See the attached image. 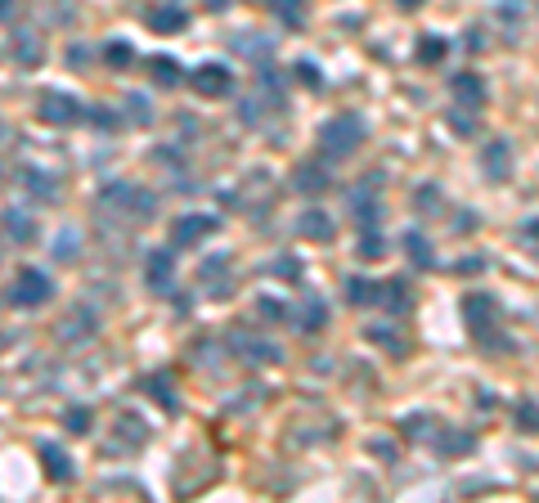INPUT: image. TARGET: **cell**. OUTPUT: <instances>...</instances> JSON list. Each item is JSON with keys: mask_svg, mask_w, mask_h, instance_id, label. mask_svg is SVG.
I'll use <instances>...</instances> for the list:
<instances>
[{"mask_svg": "<svg viewBox=\"0 0 539 503\" xmlns=\"http://www.w3.org/2000/svg\"><path fill=\"white\" fill-rule=\"evenodd\" d=\"M369 337H373V342H382V346H391V350H395V355H400V350H404V342H400V337H395V333H391V328H369Z\"/></svg>", "mask_w": 539, "mask_h": 503, "instance_id": "cell-30", "label": "cell"}, {"mask_svg": "<svg viewBox=\"0 0 539 503\" xmlns=\"http://www.w3.org/2000/svg\"><path fill=\"white\" fill-rule=\"evenodd\" d=\"M400 5H404V10H418V5H423V0H400Z\"/></svg>", "mask_w": 539, "mask_h": 503, "instance_id": "cell-37", "label": "cell"}, {"mask_svg": "<svg viewBox=\"0 0 539 503\" xmlns=\"http://www.w3.org/2000/svg\"><path fill=\"white\" fill-rule=\"evenodd\" d=\"M449 95H454L463 108H486V82L477 77V72H454Z\"/></svg>", "mask_w": 539, "mask_h": 503, "instance_id": "cell-8", "label": "cell"}, {"mask_svg": "<svg viewBox=\"0 0 539 503\" xmlns=\"http://www.w3.org/2000/svg\"><path fill=\"white\" fill-rule=\"evenodd\" d=\"M293 185H297L301 193H328V189H332V176H328V167H319V162H301Z\"/></svg>", "mask_w": 539, "mask_h": 503, "instance_id": "cell-12", "label": "cell"}, {"mask_svg": "<svg viewBox=\"0 0 539 503\" xmlns=\"http://www.w3.org/2000/svg\"><path fill=\"white\" fill-rule=\"evenodd\" d=\"M382 252H387L382 234H364V239H360V256H364V261H382Z\"/></svg>", "mask_w": 539, "mask_h": 503, "instance_id": "cell-27", "label": "cell"}, {"mask_svg": "<svg viewBox=\"0 0 539 503\" xmlns=\"http://www.w3.org/2000/svg\"><path fill=\"white\" fill-rule=\"evenodd\" d=\"M418 59H423V63H441V59H445V41H441V36H427V41L418 45Z\"/></svg>", "mask_w": 539, "mask_h": 503, "instance_id": "cell-26", "label": "cell"}, {"mask_svg": "<svg viewBox=\"0 0 539 503\" xmlns=\"http://www.w3.org/2000/svg\"><path fill=\"white\" fill-rule=\"evenodd\" d=\"M10 10H14V0H0V19H10Z\"/></svg>", "mask_w": 539, "mask_h": 503, "instance_id": "cell-36", "label": "cell"}, {"mask_svg": "<svg viewBox=\"0 0 539 503\" xmlns=\"http://www.w3.org/2000/svg\"><path fill=\"white\" fill-rule=\"evenodd\" d=\"M297 82H301V86H310V90H315V86H319V67H315V63H306V59H301V63H297Z\"/></svg>", "mask_w": 539, "mask_h": 503, "instance_id": "cell-29", "label": "cell"}, {"mask_svg": "<svg viewBox=\"0 0 539 503\" xmlns=\"http://www.w3.org/2000/svg\"><path fill=\"white\" fill-rule=\"evenodd\" d=\"M373 211H382V202H373L369 189H355V221L360 225H373Z\"/></svg>", "mask_w": 539, "mask_h": 503, "instance_id": "cell-23", "label": "cell"}, {"mask_svg": "<svg viewBox=\"0 0 539 503\" xmlns=\"http://www.w3.org/2000/svg\"><path fill=\"white\" fill-rule=\"evenodd\" d=\"M126 104H130V117H135V122H140V126H145V122H149V117H153V113H149V104H145V99H140V95H130V99H126Z\"/></svg>", "mask_w": 539, "mask_h": 503, "instance_id": "cell-32", "label": "cell"}, {"mask_svg": "<svg viewBox=\"0 0 539 503\" xmlns=\"http://www.w3.org/2000/svg\"><path fill=\"white\" fill-rule=\"evenodd\" d=\"M184 23H189V14L176 10V5H158V10H149V28H153V32H180Z\"/></svg>", "mask_w": 539, "mask_h": 503, "instance_id": "cell-15", "label": "cell"}, {"mask_svg": "<svg viewBox=\"0 0 539 503\" xmlns=\"http://www.w3.org/2000/svg\"><path fill=\"white\" fill-rule=\"evenodd\" d=\"M463 315H467V333L477 337L481 346H490V350H504V346H508L504 333H499V306H495V297L467 293V297H463Z\"/></svg>", "mask_w": 539, "mask_h": 503, "instance_id": "cell-1", "label": "cell"}, {"mask_svg": "<svg viewBox=\"0 0 539 503\" xmlns=\"http://www.w3.org/2000/svg\"><path fill=\"white\" fill-rule=\"evenodd\" d=\"M41 122L45 126H73V122H82L86 113H82V104L73 99V95H67V90H45L41 95Z\"/></svg>", "mask_w": 539, "mask_h": 503, "instance_id": "cell-4", "label": "cell"}, {"mask_svg": "<svg viewBox=\"0 0 539 503\" xmlns=\"http://www.w3.org/2000/svg\"><path fill=\"white\" fill-rule=\"evenodd\" d=\"M207 5H212V10H225V5H230V0H207Z\"/></svg>", "mask_w": 539, "mask_h": 503, "instance_id": "cell-38", "label": "cell"}, {"mask_svg": "<svg viewBox=\"0 0 539 503\" xmlns=\"http://www.w3.org/2000/svg\"><path fill=\"white\" fill-rule=\"evenodd\" d=\"M378 306H387L391 315H410V310H414L410 279H387V283H382V302H378Z\"/></svg>", "mask_w": 539, "mask_h": 503, "instance_id": "cell-10", "label": "cell"}, {"mask_svg": "<svg viewBox=\"0 0 539 503\" xmlns=\"http://www.w3.org/2000/svg\"><path fill=\"white\" fill-rule=\"evenodd\" d=\"M41 463H45V476L50 481H59V485L73 481V463H67V454L59 445H41Z\"/></svg>", "mask_w": 539, "mask_h": 503, "instance_id": "cell-13", "label": "cell"}, {"mask_svg": "<svg viewBox=\"0 0 539 503\" xmlns=\"http://www.w3.org/2000/svg\"><path fill=\"white\" fill-rule=\"evenodd\" d=\"M517 427L526 436H539V400H521L517 405Z\"/></svg>", "mask_w": 539, "mask_h": 503, "instance_id": "cell-22", "label": "cell"}, {"mask_svg": "<svg viewBox=\"0 0 539 503\" xmlns=\"http://www.w3.org/2000/svg\"><path fill=\"white\" fill-rule=\"evenodd\" d=\"M149 396H153L158 405L176 409V396H171V382H167V378H149Z\"/></svg>", "mask_w": 539, "mask_h": 503, "instance_id": "cell-28", "label": "cell"}, {"mask_svg": "<svg viewBox=\"0 0 539 503\" xmlns=\"http://www.w3.org/2000/svg\"><path fill=\"white\" fill-rule=\"evenodd\" d=\"M481 171L495 180V185H504L508 176H512V144L508 139H490L486 149H481Z\"/></svg>", "mask_w": 539, "mask_h": 503, "instance_id": "cell-7", "label": "cell"}, {"mask_svg": "<svg viewBox=\"0 0 539 503\" xmlns=\"http://www.w3.org/2000/svg\"><path fill=\"white\" fill-rule=\"evenodd\" d=\"M297 234H301L306 243H332V221H328V211H319V207L301 211V221H297Z\"/></svg>", "mask_w": 539, "mask_h": 503, "instance_id": "cell-9", "label": "cell"}, {"mask_svg": "<svg viewBox=\"0 0 539 503\" xmlns=\"http://www.w3.org/2000/svg\"><path fill=\"white\" fill-rule=\"evenodd\" d=\"M5 234L19 239V243H32L36 239V225L27 221V216H19V211H5Z\"/></svg>", "mask_w": 539, "mask_h": 503, "instance_id": "cell-20", "label": "cell"}, {"mask_svg": "<svg viewBox=\"0 0 539 503\" xmlns=\"http://www.w3.org/2000/svg\"><path fill=\"white\" fill-rule=\"evenodd\" d=\"M324 324H328V310H324V302H319V297H310V302L301 306V319H297V328H301V333H319Z\"/></svg>", "mask_w": 539, "mask_h": 503, "instance_id": "cell-18", "label": "cell"}, {"mask_svg": "<svg viewBox=\"0 0 539 503\" xmlns=\"http://www.w3.org/2000/svg\"><path fill=\"white\" fill-rule=\"evenodd\" d=\"M404 256H410L418 270H432V265H436V256H432V243H427L423 234H414V230L404 234Z\"/></svg>", "mask_w": 539, "mask_h": 503, "instance_id": "cell-16", "label": "cell"}, {"mask_svg": "<svg viewBox=\"0 0 539 503\" xmlns=\"http://www.w3.org/2000/svg\"><path fill=\"white\" fill-rule=\"evenodd\" d=\"M145 279H149L153 293H167L171 279H176V261H171V252H153L149 265H145Z\"/></svg>", "mask_w": 539, "mask_h": 503, "instance_id": "cell-11", "label": "cell"}, {"mask_svg": "<svg viewBox=\"0 0 539 503\" xmlns=\"http://www.w3.org/2000/svg\"><path fill=\"white\" fill-rule=\"evenodd\" d=\"M261 315H265L270 324H275V319L284 315V302H270V297H265V302H261Z\"/></svg>", "mask_w": 539, "mask_h": 503, "instance_id": "cell-34", "label": "cell"}, {"mask_svg": "<svg viewBox=\"0 0 539 503\" xmlns=\"http://www.w3.org/2000/svg\"><path fill=\"white\" fill-rule=\"evenodd\" d=\"M189 82H193V90H198V95L221 99V95H230V86H234V72H230L225 63H202Z\"/></svg>", "mask_w": 539, "mask_h": 503, "instance_id": "cell-6", "label": "cell"}, {"mask_svg": "<svg viewBox=\"0 0 539 503\" xmlns=\"http://www.w3.org/2000/svg\"><path fill=\"white\" fill-rule=\"evenodd\" d=\"M347 297H351V306H373V302H382V283H373V279H347Z\"/></svg>", "mask_w": 539, "mask_h": 503, "instance_id": "cell-14", "label": "cell"}, {"mask_svg": "<svg viewBox=\"0 0 539 503\" xmlns=\"http://www.w3.org/2000/svg\"><path fill=\"white\" fill-rule=\"evenodd\" d=\"M14 54H19V63H41V41H36V32H19L14 36Z\"/></svg>", "mask_w": 539, "mask_h": 503, "instance_id": "cell-21", "label": "cell"}, {"mask_svg": "<svg viewBox=\"0 0 539 503\" xmlns=\"http://www.w3.org/2000/svg\"><path fill=\"white\" fill-rule=\"evenodd\" d=\"M104 59H108V63H113V67H121V72H126V67H130V63H135V50H130V45H126V41H113V45H108V50H104Z\"/></svg>", "mask_w": 539, "mask_h": 503, "instance_id": "cell-25", "label": "cell"}, {"mask_svg": "<svg viewBox=\"0 0 539 503\" xmlns=\"http://www.w3.org/2000/svg\"><path fill=\"white\" fill-rule=\"evenodd\" d=\"M149 72H153V82H158L162 90H171V86L180 82V63H176L171 54H158V59H149Z\"/></svg>", "mask_w": 539, "mask_h": 503, "instance_id": "cell-17", "label": "cell"}, {"mask_svg": "<svg viewBox=\"0 0 539 503\" xmlns=\"http://www.w3.org/2000/svg\"><path fill=\"white\" fill-rule=\"evenodd\" d=\"M275 10H279L288 23H297V19H301V0H275Z\"/></svg>", "mask_w": 539, "mask_h": 503, "instance_id": "cell-33", "label": "cell"}, {"mask_svg": "<svg viewBox=\"0 0 539 503\" xmlns=\"http://www.w3.org/2000/svg\"><path fill=\"white\" fill-rule=\"evenodd\" d=\"M50 293H54L50 274H45V270H32V265H27V270H19V274H14L10 302H14V306H27V310H32V306H45V302H50Z\"/></svg>", "mask_w": 539, "mask_h": 503, "instance_id": "cell-3", "label": "cell"}, {"mask_svg": "<svg viewBox=\"0 0 539 503\" xmlns=\"http://www.w3.org/2000/svg\"><path fill=\"white\" fill-rule=\"evenodd\" d=\"M63 427H67V431H73V436H86V431L95 427V413H90L86 405H73V409H67V413H63Z\"/></svg>", "mask_w": 539, "mask_h": 503, "instance_id": "cell-19", "label": "cell"}, {"mask_svg": "<svg viewBox=\"0 0 539 503\" xmlns=\"http://www.w3.org/2000/svg\"><path fill=\"white\" fill-rule=\"evenodd\" d=\"M441 454H467L472 450V436H463V431H445V436L436 441Z\"/></svg>", "mask_w": 539, "mask_h": 503, "instance_id": "cell-24", "label": "cell"}, {"mask_svg": "<svg viewBox=\"0 0 539 503\" xmlns=\"http://www.w3.org/2000/svg\"><path fill=\"white\" fill-rule=\"evenodd\" d=\"M360 144H364V117H360V113H337V117H328L324 130H319V149H324L328 158H351Z\"/></svg>", "mask_w": 539, "mask_h": 503, "instance_id": "cell-2", "label": "cell"}, {"mask_svg": "<svg viewBox=\"0 0 539 503\" xmlns=\"http://www.w3.org/2000/svg\"><path fill=\"white\" fill-rule=\"evenodd\" d=\"M90 122H99V126H117V122H113V113H104V108H95V113H90Z\"/></svg>", "mask_w": 539, "mask_h": 503, "instance_id": "cell-35", "label": "cell"}, {"mask_svg": "<svg viewBox=\"0 0 539 503\" xmlns=\"http://www.w3.org/2000/svg\"><path fill=\"white\" fill-rule=\"evenodd\" d=\"M400 427H404V436H423V431H427V413H418V418L410 413V418H404Z\"/></svg>", "mask_w": 539, "mask_h": 503, "instance_id": "cell-31", "label": "cell"}, {"mask_svg": "<svg viewBox=\"0 0 539 503\" xmlns=\"http://www.w3.org/2000/svg\"><path fill=\"white\" fill-rule=\"evenodd\" d=\"M212 234H216V216L189 211V216H180V221L171 225V248H198L202 239H212Z\"/></svg>", "mask_w": 539, "mask_h": 503, "instance_id": "cell-5", "label": "cell"}]
</instances>
